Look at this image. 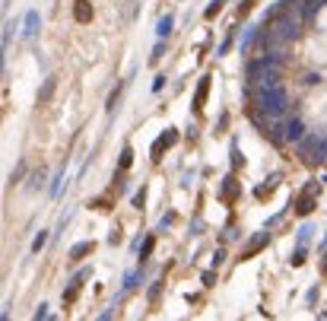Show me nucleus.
Listing matches in <instances>:
<instances>
[{"mask_svg": "<svg viewBox=\"0 0 327 321\" xmlns=\"http://www.w3.org/2000/svg\"><path fill=\"white\" fill-rule=\"evenodd\" d=\"M175 140H178V134H175V130H172V127H168V130H165V134H162V137H159V140H156V144H153V159H156V162H159V159H162V153H165L168 147H172V144H175Z\"/></svg>", "mask_w": 327, "mask_h": 321, "instance_id": "1", "label": "nucleus"}, {"mask_svg": "<svg viewBox=\"0 0 327 321\" xmlns=\"http://www.w3.org/2000/svg\"><path fill=\"white\" fill-rule=\"evenodd\" d=\"M207 96H210V77H203V80L197 83V96H194V115L203 112V102H207Z\"/></svg>", "mask_w": 327, "mask_h": 321, "instance_id": "2", "label": "nucleus"}, {"mask_svg": "<svg viewBox=\"0 0 327 321\" xmlns=\"http://www.w3.org/2000/svg\"><path fill=\"white\" fill-rule=\"evenodd\" d=\"M74 19L77 22H92V4L89 0H74Z\"/></svg>", "mask_w": 327, "mask_h": 321, "instance_id": "3", "label": "nucleus"}, {"mask_svg": "<svg viewBox=\"0 0 327 321\" xmlns=\"http://www.w3.org/2000/svg\"><path fill=\"white\" fill-rule=\"evenodd\" d=\"M311 197H314V185L299 197V204H296V213H299V217H308V213L314 210V200H311Z\"/></svg>", "mask_w": 327, "mask_h": 321, "instance_id": "4", "label": "nucleus"}, {"mask_svg": "<svg viewBox=\"0 0 327 321\" xmlns=\"http://www.w3.org/2000/svg\"><path fill=\"white\" fill-rule=\"evenodd\" d=\"M235 197H238V182H235V178H226V185H223V200H226V204H232Z\"/></svg>", "mask_w": 327, "mask_h": 321, "instance_id": "5", "label": "nucleus"}, {"mask_svg": "<svg viewBox=\"0 0 327 321\" xmlns=\"http://www.w3.org/2000/svg\"><path fill=\"white\" fill-rule=\"evenodd\" d=\"M264 245H267V235H261V239H254V242H251V245L245 248V252H241V261H248L251 255H258V252H261Z\"/></svg>", "mask_w": 327, "mask_h": 321, "instance_id": "6", "label": "nucleus"}, {"mask_svg": "<svg viewBox=\"0 0 327 321\" xmlns=\"http://www.w3.org/2000/svg\"><path fill=\"white\" fill-rule=\"evenodd\" d=\"M302 134H305L302 121H289V127H286V140H302Z\"/></svg>", "mask_w": 327, "mask_h": 321, "instance_id": "7", "label": "nucleus"}, {"mask_svg": "<svg viewBox=\"0 0 327 321\" xmlns=\"http://www.w3.org/2000/svg\"><path fill=\"white\" fill-rule=\"evenodd\" d=\"M92 248H95L92 242H80V245L74 248V252H70V258H74V261H80L83 255H89V252H92Z\"/></svg>", "mask_w": 327, "mask_h": 321, "instance_id": "8", "label": "nucleus"}, {"mask_svg": "<svg viewBox=\"0 0 327 321\" xmlns=\"http://www.w3.org/2000/svg\"><path fill=\"white\" fill-rule=\"evenodd\" d=\"M130 159H134V150H124V153H121V172H124V169H130Z\"/></svg>", "mask_w": 327, "mask_h": 321, "instance_id": "9", "label": "nucleus"}, {"mask_svg": "<svg viewBox=\"0 0 327 321\" xmlns=\"http://www.w3.org/2000/svg\"><path fill=\"white\" fill-rule=\"evenodd\" d=\"M77 293H80V283H74V287H70V290L64 293V305H70V302H74V299H77Z\"/></svg>", "mask_w": 327, "mask_h": 321, "instance_id": "10", "label": "nucleus"}, {"mask_svg": "<svg viewBox=\"0 0 327 321\" xmlns=\"http://www.w3.org/2000/svg\"><path fill=\"white\" fill-rule=\"evenodd\" d=\"M223 4H226V0H213V7L207 10V19H213L216 13H220V10H223Z\"/></svg>", "mask_w": 327, "mask_h": 321, "instance_id": "11", "label": "nucleus"}, {"mask_svg": "<svg viewBox=\"0 0 327 321\" xmlns=\"http://www.w3.org/2000/svg\"><path fill=\"white\" fill-rule=\"evenodd\" d=\"M153 245H156V239H153V235H150V239L143 242V248H140V255H143V258H150V252H153Z\"/></svg>", "mask_w": 327, "mask_h": 321, "instance_id": "12", "label": "nucleus"}, {"mask_svg": "<svg viewBox=\"0 0 327 321\" xmlns=\"http://www.w3.org/2000/svg\"><path fill=\"white\" fill-rule=\"evenodd\" d=\"M251 10H254V0H245V4H241V7H238V16H248V13H251Z\"/></svg>", "mask_w": 327, "mask_h": 321, "instance_id": "13", "label": "nucleus"}, {"mask_svg": "<svg viewBox=\"0 0 327 321\" xmlns=\"http://www.w3.org/2000/svg\"><path fill=\"white\" fill-rule=\"evenodd\" d=\"M45 242H48V232H42V235H39V239H35V242H32V252H42V245H45Z\"/></svg>", "mask_w": 327, "mask_h": 321, "instance_id": "14", "label": "nucleus"}, {"mask_svg": "<svg viewBox=\"0 0 327 321\" xmlns=\"http://www.w3.org/2000/svg\"><path fill=\"white\" fill-rule=\"evenodd\" d=\"M51 89H54V80H48V86H45V92L39 96V102H48V96H51Z\"/></svg>", "mask_w": 327, "mask_h": 321, "instance_id": "15", "label": "nucleus"}, {"mask_svg": "<svg viewBox=\"0 0 327 321\" xmlns=\"http://www.w3.org/2000/svg\"><path fill=\"white\" fill-rule=\"evenodd\" d=\"M168 29H172V16H168V19H162V22H159V35H165Z\"/></svg>", "mask_w": 327, "mask_h": 321, "instance_id": "16", "label": "nucleus"}, {"mask_svg": "<svg viewBox=\"0 0 327 321\" xmlns=\"http://www.w3.org/2000/svg\"><path fill=\"white\" fill-rule=\"evenodd\" d=\"M143 200H147V191H137L134 194V207H143Z\"/></svg>", "mask_w": 327, "mask_h": 321, "instance_id": "17", "label": "nucleus"}, {"mask_svg": "<svg viewBox=\"0 0 327 321\" xmlns=\"http://www.w3.org/2000/svg\"><path fill=\"white\" fill-rule=\"evenodd\" d=\"M159 290H162V287H159V283H156V287L150 290V299H153V305H156V299H159Z\"/></svg>", "mask_w": 327, "mask_h": 321, "instance_id": "18", "label": "nucleus"}]
</instances>
